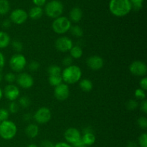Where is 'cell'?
Wrapping results in <instances>:
<instances>
[{
  "mask_svg": "<svg viewBox=\"0 0 147 147\" xmlns=\"http://www.w3.org/2000/svg\"><path fill=\"white\" fill-rule=\"evenodd\" d=\"M131 4L132 9L134 10H139L142 8V4H143L144 0H129Z\"/></svg>",
  "mask_w": 147,
  "mask_h": 147,
  "instance_id": "obj_28",
  "label": "cell"
},
{
  "mask_svg": "<svg viewBox=\"0 0 147 147\" xmlns=\"http://www.w3.org/2000/svg\"><path fill=\"white\" fill-rule=\"evenodd\" d=\"M2 79H3V76H2V75H1V73H0V83H1V82Z\"/></svg>",
  "mask_w": 147,
  "mask_h": 147,
  "instance_id": "obj_51",
  "label": "cell"
},
{
  "mask_svg": "<svg viewBox=\"0 0 147 147\" xmlns=\"http://www.w3.org/2000/svg\"><path fill=\"white\" fill-rule=\"evenodd\" d=\"M109 9L116 17H121L127 15L132 9L129 0H111Z\"/></svg>",
  "mask_w": 147,
  "mask_h": 147,
  "instance_id": "obj_1",
  "label": "cell"
},
{
  "mask_svg": "<svg viewBox=\"0 0 147 147\" xmlns=\"http://www.w3.org/2000/svg\"><path fill=\"white\" fill-rule=\"evenodd\" d=\"M17 83L21 88L24 89H28L32 87L34 84V79L32 76L26 73H20L16 78Z\"/></svg>",
  "mask_w": 147,
  "mask_h": 147,
  "instance_id": "obj_11",
  "label": "cell"
},
{
  "mask_svg": "<svg viewBox=\"0 0 147 147\" xmlns=\"http://www.w3.org/2000/svg\"><path fill=\"white\" fill-rule=\"evenodd\" d=\"M40 63H39L37 61H35V60L31 61L30 63V64L28 65V68L31 72L37 71V70H38L39 69H40Z\"/></svg>",
  "mask_w": 147,
  "mask_h": 147,
  "instance_id": "obj_31",
  "label": "cell"
},
{
  "mask_svg": "<svg viewBox=\"0 0 147 147\" xmlns=\"http://www.w3.org/2000/svg\"><path fill=\"white\" fill-rule=\"evenodd\" d=\"M11 46H12L13 50H15L17 53H20L23 50L22 43L21 42L18 41V40H14V41H13Z\"/></svg>",
  "mask_w": 147,
  "mask_h": 147,
  "instance_id": "obj_30",
  "label": "cell"
},
{
  "mask_svg": "<svg viewBox=\"0 0 147 147\" xmlns=\"http://www.w3.org/2000/svg\"><path fill=\"white\" fill-rule=\"evenodd\" d=\"M137 123L141 129H147V119L146 117H143V116H142V117L139 118L137 120Z\"/></svg>",
  "mask_w": 147,
  "mask_h": 147,
  "instance_id": "obj_35",
  "label": "cell"
},
{
  "mask_svg": "<svg viewBox=\"0 0 147 147\" xmlns=\"http://www.w3.org/2000/svg\"><path fill=\"white\" fill-rule=\"evenodd\" d=\"M86 133H93L92 128L90 127V126H88V127L85 128V129H83V134Z\"/></svg>",
  "mask_w": 147,
  "mask_h": 147,
  "instance_id": "obj_47",
  "label": "cell"
},
{
  "mask_svg": "<svg viewBox=\"0 0 147 147\" xmlns=\"http://www.w3.org/2000/svg\"><path fill=\"white\" fill-rule=\"evenodd\" d=\"M80 89L84 92H90L93 89V83L89 79H83L79 83Z\"/></svg>",
  "mask_w": 147,
  "mask_h": 147,
  "instance_id": "obj_22",
  "label": "cell"
},
{
  "mask_svg": "<svg viewBox=\"0 0 147 147\" xmlns=\"http://www.w3.org/2000/svg\"><path fill=\"white\" fill-rule=\"evenodd\" d=\"M9 9V2L7 0H0V14L1 15L7 14Z\"/></svg>",
  "mask_w": 147,
  "mask_h": 147,
  "instance_id": "obj_24",
  "label": "cell"
},
{
  "mask_svg": "<svg viewBox=\"0 0 147 147\" xmlns=\"http://www.w3.org/2000/svg\"><path fill=\"white\" fill-rule=\"evenodd\" d=\"M10 39L9 35L4 31H0V49H4L9 45Z\"/></svg>",
  "mask_w": 147,
  "mask_h": 147,
  "instance_id": "obj_19",
  "label": "cell"
},
{
  "mask_svg": "<svg viewBox=\"0 0 147 147\" xmlns=\"http://www.w3.org/2000/svg\"><path fill=\"white\" fill-rule=\"evenodd\" d=\"M2 97H3V91L1 89V88H0V100L2 98Z\"/></svg>",
  "mask_w": 147,
  "mask_h": 147,
  "instance_id": "obj_49",
  "label": "cell"
},
{
  "mask_svg": "<svg viewBox=\"0 0 147 147\" xmlns=\"http://www.w3.org/2000/svg\"><path fill=\"white\" fill-rule=\"evenodd\" d=\"M70 57L74 59H79L83 56V49L78 45L73 46L70 50Z\"/></svg>",
  "mask_w": 147,
  "mask_h": 147,
  "instance_id": "obj_21",
  "label": "cell"
},
{
  "mask_svg": "<svg viewBox=\"0 0 147 147\" xmlns=\"http://www.w3.org/2000/svg\"><path fill=\"white\" fill-rule=\"evenodd\" d=\"M63 5L58 0H53L47 3L45 6L46 14L50 18L56 19L60 17L63 12Z\"/></svg>",
  "mask_w": 147,
  "mask_h": 147,
  "instance_id": "obj_4",
  "label": "cell"
},
{
  "mask_svg": "<svg viewBox=\"0 0 147 147\" xmlns=\"http://www.w3.org/2000/svg\"><path fill=\"white\" fill-rule=\"evenodd\" d=\"M72 63H73V58L70 56H67L63 60V65L65 66V67L72 65Z\"/></svg>",
  "mask_w": 147,
  "mask_h": 147,
  "instance_id": "obj_38",
  "label": "cell"
},
{
  "mask_svg": "<svg viewBox=\"0 0 147 147\" xmlns=\"http://www.w3.org/2000/svg\"><path fill=\"white\" fill-rule=\"evenodd\" d=\"M79 147H87V146H79Z\"/></svg>",
  "mask_w": 147,
  "mask_h": 147,
  "instance_id": "obj_52",
  "label": "cell"
},
{
  "mask_svg": "<svg viewBox=\"0 0 147 147\" xmlns=\"http://www.w3.org/2000/svg\"><path fill=\"white\" fill-rule=\"evenodd\" d=\"M16 76L14 75V73H8L5 75L4 76V79H5L6 81L9 83H14L16 80Z\"/></svg>",
  "mask_w": 147,
  "mask_h": 147,
  "instance_id": "obj_37",
  "label": "cell"
},
{
  "mask_svg": "<svg viewBox=\"0 0 147 147\" xmlns=\"http://www.w3.org/2000/svg\"><path fill=\"white\" fill-rule=\"evenodd\" d=\"M61 67L57 65H50L47 68V73L49 76H57V75H61Z\"/></svg>",
  "mask_w": 147,
  "mask_h": 147,
  "instance_id": "obj_25",
  "label": "cell"
},
{
  "mask_svg": "<svg viewBox=\"0 0 147 147\" xmlns=\"http://www.w3.org/2000/svg\"><path fill=\"white\" fill-rule=\"evenodd\" d=\"M11 22L10 20H5L2 22V27L5 29H8L9 27H11Z\"/></svg>",
  "mask_w": 147,
  "mask_h": 147,
  "instance_id": "obj_44",
  "label": "cell"
},
{
  "mask_svg": "<svg viewBox=\"0 0 147 147\" xmlns=\"http://www.w3.org/2000/svg\"><path fill=\"white\" fill-rule=\"evenodd\" d=\"M141 110L144 112V113H147V100L145 99L142 101V104H141Z\"/></svg>",
  "mask_w": 147,
  "mask_h": 147,
  "instance_id": "obj_43",
  "label": "cell"
},
{
  "mask_svg": "<svg viewBox=\"0 0 147 147\" xmlns=\"http://www.w3.org/2000/svg\"><path fill=\"white\" fill-rule=\"evenodd\" d=\"M17 133L15 123L11 121H4L0 124V136L4 140H11Z\"/></svg>",
  "mask_w": 147,
  "mask_h": 147,
  "instance_id": "obj_3",
  "label": "cell"
},
{
  "mask_svg": "<svg viewBox=\"0 0 147 147\" xmlns=\"http://www.w3.org/2000/svg\"><path fill=\"white\" fill-rule=\"evenodd\" d=\"M27 147H38V146L35 144H30V145H28Z\"/></svg>",
  "mask_w": 147,
  "mask_h": 147,
  "instance_id": "obj_50",
  "label": "cell"
},
{
  "mask_svg": "<svg viewBox=\"0 0 147 147\" xmlns=\"http://www.w3.org/2000/svg\"><path fill=\"white\" fill-rule=\"evenodd\" d=\"M126 147H139L138 144L135 142H129L128 143L127 146Z\"/></svg>",
  "mask_w": 147,
  "mask_h": 147,
  "instance_id": "obj_48",
  "label": "cell"
},
{
  "mask_svg": "<svg viewBox=\"0 0 147 147\" xmlns=\"http://www.w3.org/2000/svg\"><path fill=\"white\" fill-rule=\"evenodd\" d=\"M71 27V22L65 17H57L52 24L53 31L58 34H65L70 30Z\"/></svg>",
  "mask_w": 147,
  "mask_h": 147,
  "instance_id": "obj_5",
  "label": "cell"
},
{
  "mask_svg": "<svg viewBox=\"0 0 147 147\" xmlns=\"http://www.w3.org/2000/svg\"><path fill=\"white\" fill-rule=\"evenodd\" d=\"M5 65V57L1 52H0V71L3 70Z\"/></svg>",
  "mask_w": 147,
  "mask_h": 147,
  "instance_id": "obj_40",
  "label": "cell"
},
{
  "mask_svg": "<svg viewBox=\"0 0 147 147\" xmlns=\"http://www.w3.org/2000/svg\"><path fill=\"white\" fill-rule=\"evenodd\" d=\"M43 14V10L41 7H34L30 10L29 12V16L32 20H38L41 18Z\"/></svg>",
  "mask_w": 147,
  "mask_h": 147,
  "instance_id": "obj_20",
  "label": "cell"
},
{
  "mask_svg": "<svg viewBox=\"0 0 147 147\" xmlns=\"http://www.w3.org/2000/svg\"><path fill=\"white\" fill-rule=\"evenodd\" d=\"M33 3L36 5V7H41L43 5H45L46 2V0H32Z\"/></svg>",
  "mask_w": 147,
  "mask_h": 147,
  "instance_id": "obj_42",
  "label": "cell"
},
{
  "mask_svg": "<svg viewBox=\"0 0 147 147\" xmlns=\"http://www.w3.org/2000/svg\"><path fill=\"white\" fill-rule=\"evenodd\" d=\"M87 65L93 70H98L103 67L104 61L103 58L98 55H93L87 59Z\"/></svg>",
  "mask_w": 147,
  "mask_h": 147,
  "instance_id": "obj_15",
  "label": "cell"
},
{
  "mask_svg": "<svg viewBox=\"0 0 147 147\" xmlns=\"http://www.w3.org/2000/svg\"><path fill=\"white\" fill-rule=\"evenodd\" d=\"M81 140L84 146H91L96 142V136L93 133L83 134V136H81Z\"/></svg>",
  "mask_w": 147,
  "mask_h": 147,
  "instance_id": "obj_18",
  "label": "cell"
},
{
  "mask_svg": "<svg viewBox=\"0 0 147 147\" xmlns=\"http://www.w3.org/2000/svg\"><path fill=\"white\" fill-rule=\"evenodd\" d=\"M70 31L71 34L76 37H81L83 35V30L79 26H73L70 27Z\"/></svg>",
  "mask_w": 147,
  "mask_h": 147,
  "instance_id": "obj_26",
  "label": "cell"
},
{
  "mask_svg": "<svg viewBox=\"0 0 147 147\" xmlns=\"http://www.w3.org/2000/svg\"><path fill=\"white\" fill-rule=\"evenodd\" d=\"M70 89L68 86L65 83H61L59 86L55 87L54 96L58 100H65L69 97Z\"/></svg>",
  "mask_w": 147,
  "mask_h": 147,
  "instance_id": "obj_13",
  "label": "cell"
},
{
  "mask_svg": "<svg viewBox=\"0 0 147 147\" xmlns=\"http://www.w3.org/2000/svg\"><path fill=\"white\" fill-rule=\"evenodd\" d=\"M55 144L49 140H45L42 142L41 147H54Z\"/></svg>",
  "mask_w": 147,
  "mask_h": 147,
  "instance_id": "obj_41",
  "label": "cell"
},
{
  "mask_svg": "<svg viewBox=\"0 0 147 147\" xmlns=\"http://www.w3.org/2000/svg\"><path fill=\"white\" fill-rule=\"evenodd\" d=\"M28 18V14L22 9H17L14 10L10 14V20L11 22L16 24H22L25 22Z\"/></svg>",
  "mask_w": 147,
  "mask_h": 147,
  "instance_id": "obj_12",
  "label": "cell"
},
{
  "mask_svg": "<svg viewBox=\"0 0 147 147\" xmlns=\"http://www.w3.org/2000/svg\"><path fill=\"white\" fill-rule=\"evenodd\" d=\"M129 70L134 76L144 77L147 73L146 65L141 60L134 61L129 66Z\"/></svg>",
  "mask_w": 147,
  "mask_h": 147,
  "instance_id": "obj_8",
  "label": "cell"
},
{
  "mask_svg": "<svg viewBox=\"0 0 147 147\" xmlns=\"http://www.w3.org/2000/svg\"><path fill=\"white\" fill-rule=\"evenodd\" d=\"M48 81H49V83H50L52 86L56 87V86L61 84L62 82H63V78H62L61 75H57V76H49Z\"/></svg>",
  "mask_w": 147,
  "mask_h": 147,
  "instance_id": "obj_23",
  "label": "cell"
},
{
  "mask_svg": "<svg viewBox=\"0 0 147 147\" xmlns=\"http://www.w3.org/2000/svg\"><path fill=\"white\" fill-rule=\"evenodd\" d=\"M83 17L82 10L79 7H74L71 9L70 12V18L72 22L75 23H78L81 20Z\"/></svg>",
  "mask_w": 147,
  "mask_h": 147,
  "instance_id": "obj_17",
  "label": "cell"
},
{
  "mask_svg": "<svg viewBox=\"0 0 147 147\" xmlns=\"http://www.w3.org/2000/svg\"><path fill=\"white\" fill-rule=\"evenodd\" d=\"M9 116V113L7 109H2V108L0 109V121L1 122L8 120Z\"/></svg>",
  "mask_w": 147,
  "mask_h": 147,
  "instance_id": "obj_33",
  "label": "cell"
},
{
  "mask_svg": "<svg viewBox=\"0 0 147 147\" xmlns=\"http://www.w3.org/2000/svg\"><path fill=\"white\" fill-rule=\"evenodd\" d=\"M25 134L30 139H34L37 137L39 134V127L36 124L34 123H30L26 127Z\"/></svg>",
  "mask_w": 147,
  "mask_h": 147,
  "instance_id": "obj_16",
  "label": "cell"
},
{
  "mask_svg": "<svg viewBox=\"0 0 147 147\" xmlns=\"http://www.w3.org/2000/svg\"><path fill=\"white\" fill-rule=\"evenodd\" d=\"M27 65V60L22 54L17 53L11 56L9 60V66L11 70L17 73H20L24 70Z\"/></svg>",
  "mask_w": 147,
  "mask_h": 147,
  "instance_id": "obj_6",
  "label": "cell"
},
{
  "mask_svg": "<svg viewBox=\"0 0 147 147\" xmlns=\"http://www.w3.org/2000/svg\"><path fill=\"white\" fill-rule=\"evenodd\" d=\"M139 86H140V88H142V90H145L146 91L147 89V78L144 77L143 78H142V80L139 82Z\"/></svg>",
  "mask_w": 147,
  "mask_h": 147,
  "instance_id": "obj_39",
  "label": "cell"
},
{
  "mask_svg": "<svg viewBox=\"0 0 147 147\" xmlns=\"http://www.w3.org/2000/svg\"><path fill=\"white\" fill-rule=\"evenodd\" d=\"M63 81L67 84H75L80 80L82 71L80 67L75 65L66 67L61 74Z\"/></svg>",
  "mask_w": 147,
  "mask_h": 147,
  "instance_id": "obj_2",
  "label": "cell"
},
{
  "mask_svg": "<svg viewBox=\"0 0 147 147\" xmlns=\"http://www.w3.org/2000/svg\"><path fill=\"white\" fill-rule=\"evenodd\" d=\"M4 94L6 98L10 101H14L18 98L20 95V91L17 86L13 84H9L4 88Z\"/></svg>",
  "mask_w": 147,
  "mask_h": 147,
  "instance_id": "obj_14",
  "label": "cell"
},
{
  "mask_svg": "<svg viewBox=\"0 0 147 147\" xmlns=\"http://www.w3.org/2000/svg\"><path fill=\"white\" fill-rule=\"evenodd\" d=\"M9 111L11 113H16L19 111V105L16 102L11 101L9 105Z\"/></svg>",
  "mask_w": 147,
  "mask_h": 147,
  "instance_id": "obj_36",
  "label": "cell"
},
{
  "mask_svg": "<svg viewBox=\"0 0 147 147\" xmlns=\"http://www.w3.org/2000/svg\"><path fill=\"white\" fill-rule=\"evenodd\" d=\"M138 106H139V103L136 100L131 99L126 103V108L129 111H134L135 109H137Z\"/></svg>",
  "mask_w": 147,
  "mask_h": 147,
  "instance_id": "obj_29",
  "label": "cell"
},
{
  "mask_svg": "<svg viewBox=\"0 0 147 147\" xmlns=\"http://www.w3.org/2000/svg\"><path fill=\"white\" fill-rule=\"evenodd\" d=\"M32 117V116L31 113H25V114L24 115V116H23V120H24V121H30L31 120Z\"/></svg>",
  "mask_w": 147,
  "mask_h": 147,
  "instance_id": "obj_46",
  "label": "cell"
},
{
  "mask_svg": "<svg viewBox=\"0 0 147 147\" xmlns=\"http://www.w3.org/2000/svg\"><path fill=\"white\" fill-rule=\"evenodd\" d=\"M65 139L67 143L73 146L81 140V134L80 131L76 128H69L64 134Z\"/></svg>",
  "mask_w": 147,
  "mask_h": 147,
  "instance_id": "obj_9",
  "label": "cell"
},
{
  "mask_svg": "<svg viewBox=\"0 0 147 147\" xmlns=\"http://www.w3.org/2000/svg\"><path fill=\"white\" fill-rule=\"evenodd\" d=\"M52 113L50 109L47 107H41L34 114V119L37 123L44 124L49 122L51 119Z\"/></svg>",
  "mask_w": 147,
  "mask_h": 147,
  "instance_id": "obj_7",
  "label": "cell"
},
{
  "mask_svg": "<svg viewBox=\"0 0 147 147\" xmlns=\"http://www.w3.org/2000/svg\"><path fill=\"white\" fill-rule=\"evenodd\" d=\"M1 121H0V124H1Z\"/></svg>",
  "mask_w": 147,
  "mask_h": 147,
  "instance_id": "obj_53",
  "label": "cell"
},
{
  "mask_svg": "<svg viewBox=\"0 0 147 147\" xmlns=\"http://www.w3.org/2000/svg\"><path fill=\"white\" fill-rule=\"evenodd\" d=\"M55 47L58 51L61 53H66L70 51L73 47V44L71 39L67 37H61L57 39L55 41Z\"/></svg>",
  "mask_w": 147,
  "mask_h": 147,
  "instance_id": "obj_10",
  "label": "cell"
},
{
  "mask_svg": "<svg viewBox=\"0 0 147 147\" xmlns=\"http://www.w3.org/2000/svg\"><path fill=\"white\" fill-rule=\"evenodd\" d=\"M139 144L140 147H147V135L146 133L142 134L139 136Z\"/></svg>",
  "mask_w": 147,
  "mask_h": 147,
  "instance_id": "obj_34",
  "label": "cell"
},
{
  "mask_svg": "<svg viewBox=\"0 0 147 147\" xmlns=\"http://www.w3.org/2000/svg\"><path fill=\"white\" fill-rule=\"evenodd\" d=\"M54 147H72L71 145L69 144L66 142H58L56 144H55Z\"/></svg>",
  "mask_w": 147,
  "mask_h": 147,
  "instance_id": "obj_45",
  "label": "cell"
},
{
  "mask_svg": "<svg viewBox=\"0 0 147 147\" xmlns=\"http://www.w3.org/2000/svg\"><path fill=\"white\" fill-rule=\"evenodd\" d=\"M19 103H20L21 107H22L23 109H26V108H28L30 106L31 101H30V99L27 96H22L19 99Z\"/></svg>",
  "mask_w": 147,
  "mask_h": 147,
  "instance_id": "obj_27",
  "label": "cell"
},
{
  "mask_svg": "<svg viewBox=\"0 0 147 147\" xmlns=\"http://www.w3.org/2000/svg\"><path fill=\"white\" fill-rule=\"evenodd\" d=\"M134 95L136 98L140 99L142 100H144L146 99V93H145V90H142V88L136 89Z\"/></svg>",
  "mask_w": 147,
  "mask_h": 147,
  "instance_id": "obj_32",
  "label": "cell"
}]
</instances>
